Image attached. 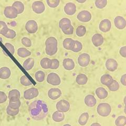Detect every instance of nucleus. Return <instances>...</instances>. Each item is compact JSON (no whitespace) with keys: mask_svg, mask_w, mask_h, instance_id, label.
I'll list each match as a JSON object with an SVG mask.
<instances>
[{"mask_svg":"<svg viewBox=\"0 0 126 126\" xmlns=\"http://www.w3.org/2000/svg\"><path fill=\"white\" fill-rule=\"evenodd\" d=\"M39 92L38 89L32 87L26 90L24 93V98L26 100H31L38 97Z\"/></svg>","mask_w":126,"mask_h":126,"instance_id":"obj_6","label":"nucleus"},{"mask_svg":"<svg viewBox=\"0 0 126 126\" xmlns=\"http://www.w3.org/2000/svg\"><path fill=\"white\" fill-rule=\"evenodd\" d=\"M19 109H15L13 108H12L9 106H8L6 108V112L7 113V115H9V116H15L17 115L18 113H19Z\"/></svg>","mask_w":126,"mask_h":126,"instance_id":"obj_41","label":"nucleus"},{"mask_svg":"<svg viewBox=\"0 0 126 126\" xmlns=\"http://www.w3.org/2000/svg\"><path fill=\"white\" fill-rule=\"evenodd\" d=\"M21 93L17 89H12L10 90L9 93V102H15L20 100Z\"/></svg>","mask_w":126,"mask_h":126,"instance_id":"obj_17","label":"nucleus"},{"mask_svg":"<svg viewBox=\"0 0 126 126\" xmlns=\"http://www.w3.org/2000/svg\"><path fill=\"white\" fill-rule=\"evenodd\" d=\"M7 98L8 97L4 92L0 91V104L5 102L7 99Z\"/></svg>","mask_w":126,"mask_h":126,"instance_id":"obj_48","label":"nucleus"},{"mask_svg":"<svg viewBox=\"0 0 126 126\" xmlns=\"http://www.w3.org/2000/svg\"><path fill=\"white\" fill-rule=\"evenodd\" d=\"M119 53L122 57L126 58V46L121 47L119 50Z\"/></svg>","mask_w":126,"mask_h":126,"instance_id":"obj_50","label":"nucleus"},{"mask_svg":"<svg viewBox=\"0 0 126 126\" xmlns=\"http://www.w3.org/2000/svg\"><path fill=\"white\" fill-rule=\"evenodd\" d=\"M92 16L88 11L84 10L80 11L77 15V18L80 22L86 23L91 20Z\"/></svg>","mask_w":126,"mask_h":126,"instance_id":"obj_9","label":"nucleus"},{"mask_svg":"<svg viewBox=\"0 0 126 126\" xmlns=\"http://www.w3.org/2000/svg\"><path fill=\"white\" fill-rule=\"evenodd\" d=\"M89 113L88 112H84L81 113L78 119V123L81 126H85L87 123L89 119Z\"/></svg>","mask_w":126,"mask_h":126,"instance_id":"obj_31","label":"nucleus"},{"mask_svg":"<svg viewBox=\"0 0 126 126\" xmlns=\"http://www.w3.org/2000/svg\"><path fill=\"white\" fill-rule=\"evenodd\" d=\"M63 32L66 35H72L74 33V27L72 25H71L68 29H67L66 31Z\"/></svg>","mask_w":126,"mask_h":126,"instance_id":"obj_49","label":"nucleus"},{"mask_svg":"<svg viewBox=\"0 0 126 126\" xmlns=\"http://www.w3.org/2000/svg\"><path fill=\"white\" fill-rule=\"evenodd\" d=\"M56 107L57 110L63 112H66L70 109V105L69 102L66 100L62 99L58 101L56 105Z\"/></svg>","mask_w":126,"mask_h":126,"instance_id":"obj_7","label":"nucleus"},{"mask_svg":"<svg viewBox=\"0 0 126 126\" xmlns=\"http://www.w3.org/2000/svg\"><path fill=\"white\" fill-rule=\"evenodd\" d=\"M75 41L71 38H66L63 42V46L67 50H72L75 44Z\"/></svg>","mask_w":126,"mask_h":126,"instance_id":"obj_23","label":"nucleus"},{"mask_svg":"<svg viewBox=\"0 0 126 126\" xmlns=\"http://www.w3.org/2000/svg\"><path fill=\"white\" fill-rule=\"evenodd\" d=\"M90 126H101V125L98 123H94L92 124Z\"/></svg>","mask_w":126,"mask_h":126,"instance_id":"obj_52","label":"nucleus"},{"mask_svg":"<svg viewBox=\"0 0 126 126\" xmlns=\"http://www.w3.org/2000/svg\"><path fill=\"white\" fill-rule=\"evenodd\" d=\"M84 101L85 104L89 107H94L97 103L96 99L92 94L87 95L85 98Z\"/></svg>","mask_w":126,"mask_h":126,"instance_id":"obj_22","label":"nucleus"},{"mask_svg":"<svg viewBox=\"0 0 126 126\" xmlns=\"http://www.w3.org/2000/svg\"><path fill=\"white\" fill-rule=\"evenodd\" d=\"M4 14L5 16L9 19L16 18L18 16V12L17 10L12 6H6L4 11Z\"/></svg>","mask_w":126,"mask_h":126,"instance_id":"obj_5","label":"nucleus"},{"mask_svg":"<svg viewBox=\"0 0 126 126\" xmlns=\"http://www.w3.org/2000/svg\"><path fill=\"white\" fill-rule=\"evenodd\" d=\"M63 126H71V125H69V124H65V125H64Z\"/></svg>","mask_w":126,"mask_h":126,"instance_id":"obj_55","label":"nucleus"},{"mask_svg":"<svg viewBox=\"0 0 126 126\" xmlns=\"http://www.w3.org/2000/svg\"><path fill=\"white\" fill-rule=\"evenodd\" d=\"M62 94L60 89L57 88H50L48 92V96L52 100H56L60 98Z\"/></svg>","mask_w":126,"mask_h":126,"instance_id":"obj_14","label":"nucleus"},{"mask_svg":"<svg viewBox=\"0 0 126 126\" xmlns=\"http://www.w3.org/2000/svg\"><path fill=\"white\" fill-rule=\"evenodd\" d=\"M29 111L31 116L33 119L38 120H41L46 115L47 109V106L41 100H35L29 106Z\"/></svg>","mask_w":126,"mask_h":126,"instance_id":"obj_1","label":"nucleus"},{"mask_svg":"<svg viewBox=\"0 0 126 126\" xmlns=\"http://www.w3.org/2000/svg\"><path fill=\"white\" fill-rule=\"evenodd\" d=\"M90 61L89 55L87 53H82L79 56L78 58V63L80 66L85 67L87 66Z\"/></svg>","mask_w":126,"mask_h":126,"instance_id":"obj_11","label":"nucleus"},{"mask_svg":"<svg viewBox=\"0 0 126 126\" xmlns=\"http://www.w3.org/2000/svg\"><path fill=\"white\" fill-rule=\"evenodd\" d=\"M97 111L98 115L101 117H107L109 116L111 111V107L109 104L102 102L97 106Z\"/></svg>","mask_w":126,"mask_h":126,"instance_id":"obj_3","label":"nucleus"},{"mask_svg":"<svg viewBox=\"0 0 126 126\" xmlns=\"http://www.w3.org/2000/svg\"><path fill=\"white\" fill-rule=\"evenodd\" d=\"M96 94L98 98L100 99H104L107 98L108 95V93L104 87H98L95 91Z\"/></svg>","mask_w":126,"mask_h":126,"instance_id":"obj_24","label":"nucleus"},{"mask_svg":"<svg viewBox=\"0 0 126 126\" xmlns=\"http://www.w3.org/2000/svg\"><path fill=\"white\" fill-rule=\"evenodd\" d=\"M76 1L78 2V3H84L85 2H86V1L87 0H76Z\"/></svg>","mask_w":126,"mask_h":126,"instance_id":"obj_53","label":"nucleus"},{"mask_svg":"<svg viewBox=\"0 0 126 126\" xmlns=\"http://www.w3.org/2000/svg\"><path fill=\"white\" fill-rule=\"evenodd\" d=\"M58 51V41L55 37L50 36L45 41V52L48 56H53Z\"/></svg>","mask_w":126,"mask_h":126,"instance_id":"obj_2","label":"nucleus"},{"mask_svg":"<svg viewBox=\"0 0 126 126\" xmlns=\"http://www.w3.org/2000/svg\"><path fill=\"white\" fill-rule=\"evenodd\" d=\"M20 82L24 86H29L32 85V82L25 75H23L21 77Z\"/></svg>","mask_w":126,"mask_h":126,"instance_id":"obj_40","label":"nucleus"},{"mask_svg":"<svg viewBox=\"0 0 126 126\" xmlns=\"http://www.w3.org/2000/svg\"><path fill=\"white\" fill-rule=\"evenodd\" d=\"M63 66L67 70H72L74 69L75 64L74 61L71 58H65L63 61Z\"/></svg>","mask_w":126,"mask_h":126,"instance_id":"obj_20","label":"nucleus"},{"mask_svg":"<svg viewBox=\"0 0 126 126\" xmlns=\"http://www.w3.org/2000/svg\"><path fill=\"white\" fill-rule=\"evenodd\" d=\"M124 112H125V114H126V106H125V108H124Z\"/></svg>","mask_w":126,"mask_h":126,"instance_id":"obj_56","label":"nucleus"},{"mask_svg":"<svg viewBox=\"0 0 126 126\" xmlns=\"http://www.w3.org/2000/svg\"><path fill=\"white\" fill-rule=\"evenodd\" d=\"M47 83L53 86H58L61 83V79L58 75L55 73H50L47 75Z\"/></svg>","mask_w":126,"mask_h":126,"instance_id":"obj_4","label":"nucleus"},{"mask_svg":"<svg viewBox=\"0 0 126 126\" xmlns=\"http://www.w3.org/2000/svg\"><path fill=\"white\" fill-rule=\"evenodd\" d=\"M4 36L7 38L13 39L16 36V32L14 30L9 29L7 32L4 35Z\"/></svg>","mask_w":126,"mask_h":126,"instance_id":"obj_42","label":"nucleus"},{"mask_svg":"<svg viewBox=\"0 0 126 126\" xmlns=\"http://www.w3.org/2000/svg\"><path fill=\"white\" fill-rule=\"evenodd\" d=\"M72 25V22L70 19L67 17L62 18L59 22V27L62 30V32L66 31Z\"/></svg>","mask_w":126,"mask_h":126,"instance_id":"obj_19","label":"nucleus"},{"mask_svg":"<svg viewBox=\"0 0 126 126\" xmlns=\"http://www.w3.org/2000/svg\"><path fill=\"white\" fill-rule=\"evenodd\" d=\"M120 82L122 85L126 86V74L122 75L120 78Z\"/></svg>","mask_w":126,"mask_h":126,"instance_id":"obj_51","label":"nucleus"},{"mask_svg":"<svg viewBox=\"0 0 126 126\" xmlns=\"http://www.w3.org/2000/svg\"><path fill=\"white\" fill-rule=\"evenodd\" d=\"M25 29L29 33L34 34L38 30V24L36 21L31 19L27 21L25 24Z\"/></svg>","mask_w":126,"mask_h":126,"instance_id":"obj_8","label":"nucleus"},{"mask_svg":"<svg viewBox=\"0 0 126 126\" xmlns=\"http://www.w3.org/2000/svg\"><path fill=\"white\" fill-rule=\"evenodd\" d=\"M76 81L78 85H84L88 81V77L84 74H79L76 77Z\"/></svg>","mask_w":126,"mask_h":126,"instance_id":"obj_28","label":"nucleus"},{"mask_svg":"<svg viewBox=\"0 0 126 126\" xmlns=\"http://www.w3.org/2000/svg\"><path fill=\"white\" fill-rule=\"evenodd\" d=\"M82 49V45L81 43L78 41H75V44L72 51L74 53H78L80 52Z\"/></svg>","mask_w":126,"mask_h":126,"instance_id":"obj_38","label":"nucleus"},{"mask_svg":"<svg viewBox=\"0 0 126 126\" xmlns=\"http://www.w3.org/2000/svg\"><path fill=\"white\" fill-rule=\"evenodd\" d=\"M87 30L86 27L83 25L78 26L76 30V34L78 37H82L86 34Z\"/></svg>","mask_w":126,"mask_h":126,"instance_id":"obj_35","label":"nucleus"},{"mask_svg":"<svg viewBox=\"0 0 126 126\" xmlns=\"http://www.w3.org/2000/svg\"><path fill=\"white\" fill-rule=\"evenodd\" d=\"M111 28V23L108 19L102 20L99 25V29L102 32L106 33L109 32Z\"/></svg>","mask_w":126,"mask_h":126,"instance_id":"obj_12","label":"nucleus"},{"mask_svg":"<svg viewBox=\"0 0 126 126\" xmlns=\"http://www.w3.org/2000/svg\"><path fill=\"white\" fill-rule=\"evenodd\" d=\"M9 30V27L6 23L2 21H0V34L4 36Z\"/></svg>","mask_w":126,"mask_h":126,"instance_id":"obj_36","label":"nucleus"},{"mask_svg":"<svg viewBox=\"0 0 126 126\" xmlns=\"http://www.w3.org/2000/svg\"><path fill=\"white\" fill-rule=\"evenodd\" d=\"M12 6L14 7L17 10L18 14H22L24 11L25 6L24 4L21 1H15L14 2Z\"/></svg>","mask_w":126,"mask_h":126,"instance_id":"obj_32","label":"nucleus"},{"mask_svg":"<svg viewBox=\"0 0 126 126\" xmlns=\"http://www.w3.org/2000/svg\"><path fill=\"white\" fill-rule=\"evenodd\" d=\"M21 102L20 100H19L15 102H9V104L8 106H9L10 107H11L12 108L17 109H19V107H21Z\"/></svg>","mask_w":126,"mask_h":126,"instance_id":"obj_45","label":"nucleus"},{"mask_svg":"<svg viewBox=\"0 0 126 126\" xmlns=\"http://www.w3.org/2000/svg\"><path fill=\"white\" fill-rule=\"evenodd\" d=\"M116 126H125L126 125V117L125 116H118L115 120Z\"/></svg>","mask_w":126,"mask_h":126,"instance_id":"obj_34","label":"nucleus"},{"mask_svg":"<svg viewBox=\"0 0 126 126\" xmlns=\"http://www.w3.org/2000/svg\"><path fill=\"white\" fill-rule=\"evenodd\" d=\"M107 4V0H96L95 5L99 9L105 8Z\"/></svg>","mask_w":126,"mask_h":126,"instance_id":"obj_39","label":"nucleus"},{"mask_svg":"<svg viewBox=\"0 0 126 126\" xmlns=\"http://www.w3.org/2000/svg\"><path fill=\"white\" fill-rule=\"evenodd\" d=\"M35 65V61L33 58H27L23 64V67L26 70L29 71L34 67Z\"/></svg>","mask_w":126,"mask_h":126,"instance_id":"obj_27","label":"nucleus"},{"mask_svg":"<svg viewBox=\"0 0 126 126\" xmlns=\"http://www.w3.org/2000/svg\"><path fill=\"white\" fill-rule=\"evenodd\" d=\"M52 64V60L48 57H44L42 58L40 62L41 66L43 68L47 69H50Z\"/></svg>","mask_w":126,"mask_h":126,"instance_id":"obj_30","label":"nucleus"},{"mask_svg":"<svg viewBox=\"0 0 126 126\" xmlns=\"http://www.w3.org/2000/svg\"><path fill=\"white\" fill-rule=\"evenodd\" d=\"M17 53L18 56L21 58H25L30 56L31 55V52L27 49L24 48V47H20L18 48Z\"/></svg>","mask_w":126,"mask_h":126,"instance_id":"obj_29","label":"nucleus"},{"mask_svg":"<svg viewBox=\"0 0 126 126\" xmlns=\"http://www.w3.org/2000/svg\"><path fill=\"white\" fill-rule=\"evenodd\" d=\"M48 6L50 8H56L60 3V0H46Z\"/></svg>","mask_w":126,"mask_h":126,"instance_id":"obj_43","label":"nucleus"},{"mask_svg":"<svg viewBox=\"0 0 126 126\" xmlns=\"http://www.w3.org/2000/svg\"><path fill=\"white\" fill-rule=\"evenodd\" d=\"M124 103L125 105V106H126V96L124 97Z\"/></svg>","mask_w":126,"mask_h":126,"instance_id":"obj_54","label":"nucleus"},{"mask_svg":"<svg viewBox=\"0 0 126 126\" xmlns=\"http://www.w3.org/2000/svg\"><path fill=\"white\" fill-rule=\"evenodd\" d=\"M52 119L55 122L60 123V122H61L64 120L65 115L64 112L57 110V111H55L53 113Z\"/></svg>","mask_w":126,"mask_h":126,"instance_id":"obj_26","label":"nucleus"},{"mask_svg":"<svg viewBox=\"0 0 126 126\" xmlns=\"http://www.w3.org/2000/svg\"><path fill=\"white\" fill-rule=\"evenodd\" d=\"M5 47L9 50V52L11 53V54L14 55L15 53V48L14 46L10 43H5L4 44Z\"/></svg>","mask_w":126,"mask_h":126,"instance_id":"obj_47","label":"nucleus"},{"mask_svg":"<svg viewBox=\"0 0 126 126\" xmlns=\"http://www.w3.org/2000/svg\"><path fill=\"white\" fill-rule=\"evenodd\" d=\"M65 13L68 15H73L76 12V6L72 2H69L66 4L64 6Z\"/></svg>","mask_w":126,"mask_h":126,"instance_id":"obj_16","label":"nucleus"},{"mask_svg":"<svg viewBox=\"0 0 126 126\" xmlns=\"http://www.w3.org/2000/svg\"><path fill=\"white\" fill-rule=\"evenodd\" d=\"M105 66L107 69L110 72H114L118 68V64L115 59L109 58L106 61Z\"/></svg>","mask_w":126,"mask_h":126,"instance_id":"obj_15","label":"nucleus"},{"mask_svg":"<svg viewBox=\"0 0 126 126\" xmlns=\"http://www.w3.org/2000/svg\"><path fill=\"white\" fill-rule=\"evenodd\" d=\"M92 41L94 46L99 47L103 44L104 42V38L101 34L97 33L94 34L93 36Z\"/></svg>","mask_w":126,"mask_h":126,"instance_id":"obj_18","label":"nucleus"},{"mask_svg":"<svg viewBox=\"0 0 126 126\" xmlns=\"http://www.w3.org/2000/svg\"><path fill=\"white\" fill-rule=\"evenodd\" d=\"M112 77L109 74H104L101 77L100 81L102 84L105 85L107 87L109 86L113 81Z\"/></svg>","mask_w":126,"mask_h":126,"instance_id":"obj_25","label":"nucleus"},{"mask_svg":"<svg viewBox=\"0 0 126 126\" xmlns=\"http://www.w3.org/2000/svg\"><path fill=\"white\" fill-rule=\"evenodd\" d=\"M114 24L118 30H123L126 27V20L121 16H117L114 19Z\"/></svg>","mask_w":126,"mask_h":126,"instance_id":"obj_13","label":"nucleus"},{"mask_svg":"<svg viewBox=\"0 0 126 126\" xmlns=\"http://www.w3.org/2000/svg\"><path fill=\"white\" fill-rule=\"evenodd\" d=\"M0 41H1V42L2 43H3V39H2L1 37H0Z\"/></svg>","mask_w":126,"mask_h":126,"instance_id":"obj_57","label":"nucleus"},{"mask_svg":"<svg viewBox=\"0 0 126 126\" xmlns=\"http://www.w3.org/2000/svg\"><path fill=\"white\" fill-rule=\"evenodd\" d=\"M32 7L34 12L38 14L43 13L45 10L44 4L41 1H37L33 2Z\"/></svg>","mask_w":126,"mask_h":126,"instance_id":"obj_10","label":"nucleus"},{"mask_svg":"<svg viewBox=\"0 0 126 126\" xmlns=\"http://www.w3.org/2000/svg\"><path fill=\"white\" fill-rule=\"evenodd\" d=\"M107 87L109 89V90L111 92H116L119 89L120 86L118 82L115 80H113L112 83L110 84Z\"/></svg>","mask_w":126,"mask_h":126,"instance_id":"obj_37","label":"nucleus"},{"mask_svg":"<svg viewBox=\"0 0 126 126\" xmlns=\"http://www.w3.org/2000/svg\"><path fill=\"white\" fill-rule=\"evenodd\" d=\"M11 75V71L7 67H2L0 68V78L2 79H9Z\"/></svg>","mask_w":126,"mask_h":126,"instance_id":"obj_21","label":"nucleus"},{"mask_svg":"<svg viewBox=\"0 0 126 126\" xmlns=\"http://www.w3.org/2000/svg\"><path fill=\"white\" fill-rule=\"evenodd\" d=\"M35 78L38 82L44 81L45 78V74L42 70H39L35 74Z\"/></svg>","mask_w":126,"mask_h":126,"instance_id":"obj_33","label":"nucleus"},{"mask_svg":"<svg viewBox=\"0 0 126 126\" xmlns=\"http://www.w3.org/2000/svg\"><path fill=\"white\" fill-rule=\"evenodd\" d=\"M22 44L26 47H30L32 46V41L31 39L26 37H24L22 38Z\"/></svg>","mask_w":126,"mask_h":126,"instance_id":"obj_44","label":"nucleus"},{"mask_svg":"<svg viewBox=\"0 0 126 126\" xmlns=\"http://www.w3.org/2000/svg\"><path fill=\"white\" fill-rule=\"evenodd\" d=\"M60 67V61L57 59H52V64L50 69H57Z\"/></svg>","mask_w":126,"mask_h":126,"instance_id":"obj_46","label":"nucleus"}]
</instances>
